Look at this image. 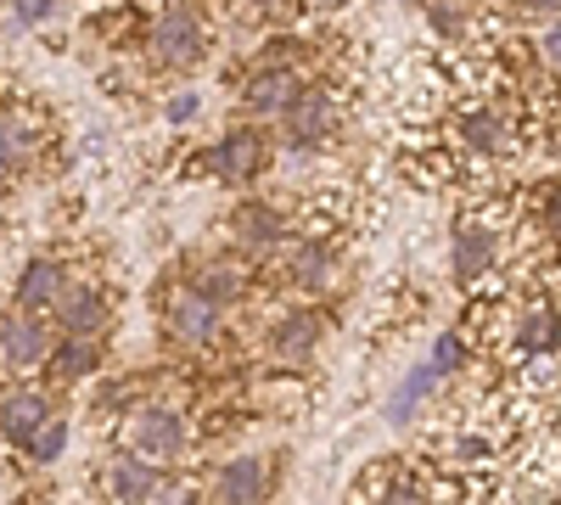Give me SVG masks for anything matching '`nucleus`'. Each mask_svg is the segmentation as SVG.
Returning <instances> with one entry per match:
<instances>
[{
	"label": "nucleus",
	"mask_w": 561,
	"mask_h": 505,
	"mask_svg": "<svg viewBox=\"0 0 561 505\" xmlns=\"http://www.w3.org/2000/svg\"><path fill=\"white\" fill-rule=\"evenodd\" d=\"M449 129H455V147L460 152H472V158H511L523 147V135H517V118L505 113V102H460L455 107V118H449Z\"/></svg>",
	"instance_id": "obj_8"
},
{
	"label": "nucleus",
	"mask_w": 561,
	"mask_h": 505,
	"mask_svg": "<svg viewBox=\"0 0 561 505\" xmlns=\"http://www.w3.org/2000/svg\"><path fill=\"white\" fill-rule=\"evenodd\" d=\"M62 0H12V28H45Z\"/></svg>",
	"instance_id": "obj_27"
},
{
	"label": "nucleus",
	"mask_w": 561,
	"mask_h": 505,
	"mask_svg": "<svg viewBox=\"0 0 561 505\" xmlns=\"http://www.w3.org/2000/svg\"><path fill=\"white\" fill-rule=\"evenodd\" d=\"M51 320H57V332L107 337V332H113V298H107L102 282H84V275H73V282L62 287V298L51 303Z\"/></svg>",
	"instance_id": "obj_14"
},
{
	"label": "nucleus",
	"mask_w": 561,
	"mask_h": 505,
	"mask_svg": "<svg viewBox=\"0 0 561 505\" xmlns=\"http://www.w3.org/2000/svg\"><path fill=\"white\" fill-rule=\"evenodd\" d=\"M505 326H511V343H517L523 354L556 348V343H561V303H556L550 292H528V298L511 303Z\"/></svg>",
	"instance_id": "obj_16"
},
{
	"label": "nucleus",
	"mask_w": 561,
	"mask_h": 505,
	"mask_svg": "<svg viewBox=\"0 0 561 505\" xmlns=\"http://www.w3.org/2000/svg\"><path fill=\"white\" fill-rule=\"evenodd\" d=\"M523 12H550V18H561V0H517Z\"/></svg>",
	"instance_id": "obj_30"
},
{
	"label": "nucleus",
	"mask_w": 561,
	"mask_h": 505,
	"mask_svg": "<svg viewBox=\"0 0 561 505\" xmlns=\"http://www.w3.org/2000/svg\"><path fill=\"white\" fill-rule=\"evenodd\" d=\"M208 12L203 0H163L158 18L147 23V62L158 73H192L208 62Z\"/></svg>",
	"instance_id": "obj_2"
},
{
	"label": "nucleus",
	"mask_w": 561,
	"mask_h": 505,
	"mask_svg": "<svg viewBox=\"0 0 561 505\" xmlns=\"http://www.w3.org/2000/svg\"><path fill=\"white\" fill-rule=\"evenodd\" d=\"M158 314H163V337L174 348H185V354H208L225 337V303H214L208 292L185 287V282H169L163 287Z\"/></svg>",
	"instance_id": "obj_5"
},
{
	"label": "nucleus",
	"mask_w": 561,
	"mask_h": 505,
	"mask_svg": "<svg viewBox=\"0 0 561 505\" xmlns=\"http://www.w3.org/2000/svg\"><path fill=\"white\" fill-rule=\"evenodd\" d=\"M118 444L147 455V461H163V467H180L197 444V427H192V410L174 404V399H135L118 422Z\"/></svg>",
	"instance_id": "obj_1"
},
{
	"label": "nucleus",
	"mask_w": 561,
	"mask_h": 505,
	"mask_svg": "<svg viewBox=\"0 0 561 505\" xmlns=\"http://www.w3.org/2000/svg\"><path fill=\"white\" fill-rule=\"evenodd\" d=\"M320 343H325V314H320L314 298L298 303V309H287V314H275L270 332H264V354H270L275 365H287V371L309 365Z\"/></svg>",
	"instance_id": "obj_11"
},
{
	"label": "nucleus",
	"mask_w": 561,
	"mask_h": 505,
	"mask_svg": "<svg viewBox=\"0 0 561 505\" xmlns=\"http://www.w3.org/2000/svg\"><path fill=\"white\" fill-rule=\"evenodd\" d=\"M287 231H293V208L275 203V197H248V203L230 208V219H225L230 248L248 253V259H275V248L287 242Z\"/></svg>",
	"instance_id": "obj_9"
},
{
	"label": "nucleus",
	"mask_w": 561,
	"mask_h": 505,
	"mask_svg": "<svg viewBox=\"0 0 561 505\" xmlns=\"http://www.w3.org/2000/svg\"><path fill=\"white\" fill-rule=\"evenodd\" d=\"M68 438H73V422L62 416V410H51V416H45V427L23 444V455H28L34 467H57L62 455H68Z\"/></svg>",
	"instance_id": "obj_22"
},
{
	"label": "nucleus",
	"mask_w": 561,
	"mask_h": 505,
	"mask_svg": "<svg viewBox=\"0 0 561 505\" xmlns=\"http://www.w3.org/2000/svg\"><path fill=\"white\" fill-rule=\"evenodd\" d=\"M298 84H304L298 62H253V73L242 79V113L259 124H275L280 107L298 96Z\"/></svg>",
	"instance_id": "obj_15"
},
{
	"label": "nucleus",
	"mask_w": 561,
	"mask_h": 505,
	"mask_svg": "<svg viewBox=\"0 0 561 505\" xmlns=\"http://www.w3.org/2000/svg\"><path fill=\"white\" fill-rule=\"evenodd\" d=\"M57 410V399L45 393V388H34L28 377L23 382H12L7 393H0V438H7L12 449H23L39 427H45V416Z\"/></svg>",
	"instance_id": "obj_18"
},
{
	"label": "nucleus",
	"mask_w": 561,
	"mask_h": 505,
	"mask_svg": "<svg viewBox=\"0 0 561 505\" xmlns=\"http://www.w3.org/2000/svg\"><path fill=\"white\" fill-rule=\"evenodd\" d=\"M427 7V23L438 39H466V28H472V12H466V0H421Z\"/></svg>",
	"instance_id": "obj_23"
},
{
	"label": "nucleus",
	"mask_w": 561,
	"mask_h": 505,
	"mask_svg": "<svg viewBox=\"0 0 561 505\" xmlns=\"http://www.w3.org/2000/svg\"><path fill=\"white\" fill-rule=\"evenodd\" d=\"M534 51H539V62H545V68H556V73H561V23L539 34V45H534Z\"/></svg>",
	"instance_id": "obj_29"
},
{
	"label": "nucleus",
	"mask_w": 561,
	"mask_h": 505,
	"mask_svg": "<svg viewBox=\"0 0 561 505\" xmlns=\"http://www.w3.org/2000/svg\"><path fill=\"white\" fill-rule=\"evenodd\" d=\"M39 124L28 118V113H0V180H18L23 169H34V158H39Z\"/></svg>",
	"instance_id": "obj_20"
},
{
	"label": "nucleus",
	"mask_w": 561,
	"mask_h": 505,
	"mask_svg": "<svg viewBox=\"0 0 561 505\" xmlns=\"http://www.w3.org/2000/svg\"><path fill=\"white\" fill-rule=\"evenodd\" d=\"M270 494H275V467L264 455H230L203 478V500H219V505H259Z\"/></svg>",
	"instance_id": "obj_13"
},
{
	"label": "nucleus",
	"mask_w": 561,
	"mask_h": 505,
	"mask_svg": "<svg viewBox=\"0 0 561 505\" xmlns=\"http://www.w3.org/2000/svg\"><path fill=\"white\" fill-rule=\"evenodd\" d=\"M102 489H107V500H124V505H158V500H203L197 489L185 494V483H180V467L147 461V455H135V449H124L118 461L107 467Z\"/></svg>",
	"instance_id": "obj_7"
},
{
	"label": "nucleus",
	"mask_w": 561,
	"mask_h": 505,
	"mask_svg": "<svg viewBox=\"0 0 561 505\" xmlns=\"http://www.w3.org/2000/svg\"><path fill=\"white\" fill-rule=\"evenodd\" d=\"M147 7H163V0H147Z\"/></svg>",
	"instance_id": "obj_31"
},
{
	"label": "nucleus",
	"mask_w": 561,
	"mask_h": 505,
	"mask_svg": "<svg viewBox=\"0 0 561 505\" xmlns=\"http://www.w3.org/2000/svg\"><path fill=\"white\" fill-rule=\"evenodd\" d=\"M500 253H505V231L483 214H466L449 237V275L460 287H483L489 275L500 269Z\"/></svg>",
	"instance_id": "obj_10"
},
{
	"label": "nucleus",
	"mask_w": 561,
	"mask_h": 505,
	"mask_svg": "<svg viewBox=\"0 0 561 505\" xmlns=\"http://www.w3.org/2000/svg\"><path fill=\"white\" fill-rule=\"evenodd\" d=\"M270 158H275L270 129H259V124H230L225 135H214V141L203 147L197 174L219 180V186H253V180H264Z\"/></svg>",
	"instance_id": "obj_4"
},
{
	"label": "nucleus",
	"mask_w": 561,
	"mask_h": 505,
	"mask_svg": "<svg viewBox=\"0 0 561 505\" xmlns=\"http://www.w3.org/2000/svg\"><path fill=\"white\" fill-rule=\"evenodd\" d=\"M68 282H73L68 259H57V253L28 259V264L18 269V282H12V303H18V309H34V314H51V303L62 298Z\"/></svg>",
	"instance_id": "obj_19"
},
{
	"label": "nucleus",
	"mask_w": 561,
	"mask_h": 505,
	"mask_svg": "<svg viewBox=\"0 0 561 505\" xmlns=\"http://www.w3.org/2000/svg\"><path fill=\"white\" fill-rule=\"evenodd\" d=\"M410 7H415V0H410Z\"/></svg>",
	"instance_id": "obj_32"
},
{
	"label": "nucleus",
	"mask_w": 561,
	"mask_h": 505,
	"mask_svg": "<svg viewBox=\"0 0 561 505\" xmlns=\"http://www.w3.org/2000/svg\"><path fill=\"white\" fill-rule=\"evenodd\" d=\"M102 359H107V337L57 332L51 359H45V377H51L57 388H79V382H96L102 377Z\"/></svg>",
	"instance_id": "obj_17"
},
{
	"label": "nucleus",
	"mask_w": 561,
	"mask_h": 505,
	"mask_svg": "<svg viewBox=\"0 0 561 505\" xmlns=\"http://www.w3.org/2000/svg\"><path fill=\"white\" fill-rule=\"evenodd\" d=\"M180 282L185 287H197V292H208L214 303H242L248 292H253V264H248V253H237V248H219V253H197V259H185V269H180Z\"/></svg>",
	"instance_id": "obj_12"
},
{
	"label": "nucleus",
	"mask_w": 561,
	"mask_h": 505,
	"mask_svg": "<svg viewBox=\"0 0 561 505\" xmlns=\"http://www.w3.org/2000/svg\"><path fill=\"white\" fill-rule=\"evenodd\" d=\"M163 118H169V124H197V118H203V96H197L192 84H185V90H169Z\"/></svg>",
	"instance_id": "obj_28"
},
{
	"label": "nucleus",
	"mask_w": 561,
	"mask_h": 505,
	"mask_svg": "<svg viewBox=\"0 0 561 505\" xmlns=\"http://www.w3.org/2000/svg\"><path fill=\"white\" fill-rule=\"evenodd\" d=\"M275 129H280V147H287V152H314V147H325V141L343 129V90H337L332 79H304L298 96L280 107Z\"/></svg>",
	"instance_id": "obj_3"
},
{
	"label": "nucleus",
	"mask_w": 561,
	"mask_h": 505,
	"mask_svg": "<svg viewBox=\"0 0 561 505\" xmlns=\"http://www.w3.org/2000/svg\"><path fill=\"white\" fill-rule=\"evenodd\" d=\"M51 343H57V320L12 303V314H0V377L12 382L39 377L45 359H51Z\"/></svg>",
	"instance_id": "obj_6"
},
{
	"label": "nucleus",
	"mask_w": 561,
	"mask_h": 505,
	"mask_svg": "<svg viewBox=\"0 0 561 505\" xmlns=\"http://www.w3.org/2000/svg\"><path fill=\"white\" fill-rule=\"evenodd\" d=\"M433 365L444 377H455V371H466V365H472V343H466L460 332H444L438 343H433Z\"/></svg>",
	"instance_id": "obj_26"
},
{
	"label": "nucleus",
	"mask_w": 561,
	"mask_h": 505,
	"mask_svg": "<svg viewBox=\"0 0 561 505\" xmlns=\"http://www.w3.org/2000/svg\"><path fill=\"white\" fill-rule=\"evenodd\" d=\"M438 382H444V371H438L433 359H427V365H415V371L388 393V427H410V422L421 416V404L438 393Z\"/></svg>",
	"instance_id": "obj_21"
},
{
	"label": "nucleus",
	"mask_w": 561,
	"mask_h": 505,
	"mask_svg": "<svg viewBox=\"0 0 561 505\" xmlns=\"http://www.w3.org/2000/svg\"><path fill=\"white\" fill-rule=\"evenodd\" d=\"M534 214H539L545 242H556V248H561V180H545V186L534 192Z\"/></svg>",
	"instance_id": "obj_25"
},
{
	"label": "nucleus",
	"mask_w": 561,
	"mask_h": 505,
	"mask_svg": "<svg viewBox=\"0 0 561 505\" xmlns=\"http://www.w3.org/2000/svg\"><path fill=\"white\" fill-rule=\"evenodd\" d=\"M237 7H248L259 23H270V28H293L304 12H309V0H237Z\"/></svg>",
	"instance_id": "obj_24"
}]
</instances>
